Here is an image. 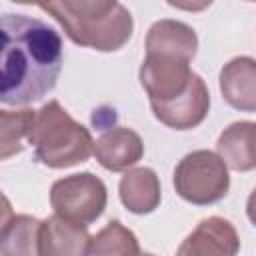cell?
<instances>
[{
    "instance_id": "obj_1",
    "label": "cell",
    "mask_w": 256,
    "mask_h": 256,
    "mask_svg": "<svg viewBox=\"0 0 256 256\" xmlns=\"http://www.w3.org/2000/svg\"><path fill=\"white\" fill-rule=\"evenodd\" d=\"M0 102L26 106L54 90L62 70V38L46 22L26 14H4Z\"/></svg>"
},
{
    "instance_id": "obj_2",
    "label": "cell",
    "mask_w": 256,
    "mask_h": 256,
    "mask_svg": "<svg viewBox=\"0 0 256 256\" xmlns=\"http://www.w3.org/2000/svg\"><path fill=\"white\" fill-rule=\"evenodd\" d=\"M38 8L48 12L74 44L100 52L120 50L134 30L130 10L116 0H48Z\"/></svg>"
},
{
    "instance_id": "obj_3",
    "label": "cell",
    "mask_w": 256,
    "mask_h": 256,
    "mask_svg": "<svg viewBox=\"0 0 256 256\" xmlns=\"http://www.w3.org/2000/svg\"><path fill=\"white\" fill-rule=\"evenodd\" d=\"M26 142L34 148L36 160L48 168H70L94 154L90 130L76 122L58 100H50L36 110Z\"/></svg>"
},
{
    "instance_id": "obj_4",
    "label": "cell",
    "mask_w": 256,
    "mask_h": 256,
    "mask_svg": "<svg viewBox=\"0 0 256 256\" xmlns=\"http://www.w3.org/2000/svg\"><path fill=\"white\" fill-rule=\"evenodd\" d=\"M172 182L182 200L194 206H210L228 194L230 174L216 152L194 150L176 164Z\"/></svg>"
},
{
    "instance_id": "obj_5",
    "label": "cell",
    "mask_w": 256,
    "mask_h": 256,
    "mask_svg": "<svg viewBox=\"0 0 256 256\" xmlns=\"http://www.w3.org/2000/svg\"><path fill=\"white\" fill-rule=\"evenodd\" d=\"M106 202V186L92 172L64 176L50 188V206L54 214L86 228L102 216Z\"/></svg>"
},
{
    "instance_id": "obj_6",
    "label": "cell",
    "mask_w": 256,
    "mask_h": 256,
    "mask_svg": "<svg viewBox=\"0 0 256 256\" xmlns=\"http://www.w3.org/2000/svg\"><path fill=\"white\" fill-rule=\"evenodd\" d=\"M192 60L170 54H146L140 64V84L152 102H168L184 94L196 72L190 68Z\"/></svg>"
},
{
    "instance_id": "obj_7",
    "label": "cell",
    "mask_w": 256,
    "mask_h": 256,
    "mask_svg": "<svg viewBox=\"0 0 256 256\" xmlns=\"http://www.w3.org/2000/svg\"><path fill=\"white\" fill-rule=\"evenodd\" d=\"M152 114L158 122L174 130H190L204 122L210 110V92L202 76L194 74L188 90L168 102H152Z\"/></svg>"
},
{
    "instance_id": "obj_8",
    "label": "cell",
    "mask_w": 256,
    "mask_h": 256,
    "mask_svg": "<svg viewBox=\"0 0 256 256\" xmlns=\"http://www.w3.org/2000/svg\"><path fill=\"white\" fill-rule=\"evenodd\" d=\"M240 238L234 224L220 216L204 218L178 246L176 256H236Z\"/></svg>"
},
{
    "instance_id": "obj_9",
    "label": "cell",
    "mask_w": 256,
    "mask_h": 256,
    "mask_svg": "<svg viewBox=\"0 0 256 256\" xmlns=\"http://www.w3.org/2000/svg\"><path fill=\"white\" fill-rule=\"evenodd\" d=\"M98 164L110 172H124L144 156V142L138 132L126 126H112L94 142Z\"/></svg>"
},
{
    "instance_id": "obj_10",
    "label": "cell",
    "mask_w": 256,
    "mask_h": 256,
    "mask_svg": "<svg viewBox=\"0 0 256 256\" xmlns=\"http://www.w3.org/2000/svg\"><path fill=\"white\" fill-rule=\"evenodd\" d=\"M226 104L240 112H256V60L236 56L226 62L218 76Z\"/></svg>"
},
{
    "instance_id": "obj_11",
    "label": "cell",
    "mask_w": 256,
    "mask_h": 256,
    "mask_svg": "<svg viewBox=\"0 0 256 256\" xmlns=\"http://www.w3.org/2000/svg\"><path fill=\"white\" fill-rule=\"evenodd\" d=\"M90 234L86 226L60 216H48L40 228V256H86Z\"/></svg>"
},
{
    "instance_id": "obj_12",
    "label": "cell",
    "mask_w": 256,
    "mask_h": 256,
    "mask_svg": "<svg viewBox=\"0 0 256 256\" xmlns=\"http://www.w3.org/2000/svg\"><path fill=\"white\" fill-rule=\"evenodd\" d=\"M196 50H198V36L194 28L180 20L162 18L148 28L146 54H170L192 60L196 56Z\"/></svg>"
},
{
    "instance_id": "obj_13",
    "label": "cell",
    "mask_w": 256,
    "mask_h": 256,
    "mask_svg": "<svg viewBox=\"0 0 256 256\" xmlns=\"http://www.w3.org/2000/svg\"><path fill=\"white\" fill-rule=\"evenodd\" d=\"M216 154L236 172L256 168V122H232L222 130L216 142Z\"/></svg>"
},
{
    "instance_id": "obj_14",
    "label": "cell",
    "mask_w": 256,
    "mask_h": 256,
    "mask_svg": "<svg viewBox=\"0 0 256 256\" xmlns=\"http://www.w3.org/2000/svg\"><path fill=\"white\" fill-rule=\"evenodd\" d=\"M118 194L124 208L132 214H150L160 206V178L152 168L140 166L128 170L118 184Z\"/></svg>"
},
{
    "instance_id": "obj_15",
    "label": "cell",
    "mask_w": 256,
    "mask_h": 256,
    "mask_svg": "<svg viewBox=\"0 0 256 256\" xmlns=\"http://www.w3.org/2000/svg\"><path fill=\"white\" fill-rule=\"evenodd\" d=\"M42 220L30 214H14L4 220L0 256H40Z\"/></svg>"
},
{
    "instance_id": "obj_16",
    "label": "cell",
    "mask_w": 256,
    "mask_h": 256,
    "mask_svg": "<svg viewBox=\"0 0 256 256\" xmlns=\"http://www.w3.org/2000/svg\"><path fill=\"white\" fill-rule=\"evenodd\" d=\"M136 234L120 220L108 222L102 230L90 236L86 256H140Z\"/></svg>"
},
{
    "instance_id": "obj_17",
    "label": "cell",
    "mask_w": 256,
    "mask_h": 256,
    "mask_svg": "<svg viewBox=\"0 0 256 256\" xmlns=\"http://www.w3.org/2000/svg\"><path fill=\"white\" fill-rule=\"evenodd\" d=\"M36 110H0V158L6 160L24 150L30 128L34 124Z\"/></svg>"
},
{
    "instance_id": "obj_18",
    "label": "cell",
    "mask_w": 256,
    "mask_h": 256,
    "mask_svg": "<svg viewBox=\"0 0 256 256\" xmlns=\"http://www.w3.org/2000/svg\"><path fill=\"white\" fill-rule=\"evenodd\" d=\"M246 216H248V220L256 226V188L250 192V196H248V200H246Z\"/></svg>"
},
{
    "instance_id": "obj_19",
    "label": "cell",
    "mask_w": 256,
    "mask_h": 256,
    "mask_svg": "<svg viewBox=\"0 0 256 256\" xmlns=\"http://www.w3.org/2000/svg\"><path fill=\"white\" fill-rule=\"evenodd\" d=\"M140 256H154V254H148V252H142Z\"/></svg>"
}]
</instances>
